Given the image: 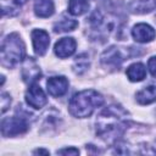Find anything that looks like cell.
I'll use <instances>...</instances> for the list:
<instances>
[{
  "label": "cell",
  "mask_w": 156,
  "mask_h": 156,
  "mask_svg": "<svg viewBox=\"0 0 156 156\" xmlns=\"http://www.w3.org/2000/svg\"><path fill=\"white\" fill-rule=\"evenodd\" d=\"M26 102L30 107L39 110L46 105L48 98H46L44 90L40 88V85H38L37 83H32L26 93Z\"/></svg>",
  "instance_id": "obj_6"
},
{
  "label": "cell",
  "mask_w": 156,
  "mask_h": 156,
  "mask_svg": "<svg viewBox=\"0 0 156 156\" xmlns=\"http://www.w3.org/2000/svg\"><path fill=\"white\" fill-rule=\"evenodd\" d=\"M33 154H45V155H49V151L48 150H43V149H38Z\"/></svg>",
  "instance_id": "obj_22"
},
{
  "label": "cell",
  "mask_w": 156,
  "mask_h": 156,
  "mask_svg": "<svg viewBox=\"0 0 156 156\" xmlns=\"http://www.w3.org/2000/svg\"><path fill=\"white\" fill-rule=\"evenodd\" d=\"M88 67H89V60H88L87 55H84V54H83V55H79V56L76 58L74 65H73L74 72L78 73V74H80V73H83L84 71H87Z\"/></svg>",
  "instance_id": "obj_18"
},
{
  "label": "cell",
  "mask_w": 156,
  "mask_h": 156,
  "mask_svg": "<svg viewBox=\"0 0 156 156\" xmlns=\"http://www.w3.org/2000/svg\"><path fill=\"white\" fill-rule=\"evenodd\" d=\"M28 130V122L22 116H13L4 118L1 122V134L2 136H15L23 134Z\"/></svg>",
  "instance_id": "obj_4"
},
{
  "label": "cell",
  "mask_w": 156,
  "mask_h": 156,
  "mask_svg": "<svg viewBox=\"0 0 156 156\" xmlns=\"http://www.w3.org/2000/svg\"><path fill=\"white\" fill-rule=\"evenodd\" d=\"M132 37L138 43H150L156 38V32L147 23H138L132 29Z\"/></svg>",
  "instance_id": "obj_9"
},
{
  "label": "cell",
  "mask_w": 156,
  "mask_h": 156,
  "mask_svg": "<svg viewBox=\"0 0 156 156\" xmlns=\"http://www.w3.org/2000/svg\"><path fill=\"white\" fill-rule=\"evenodd\" d=\"M24 54H26L24 43L17 33H11L2 40L1 54H0L2 66L7 68L15 67L17 63L24 60Z\"/></svg>",
  "instance_id": "obj_3"
},
{
  "label": "cell",
  "mask_w": 156,
  "mask_h": 156,
  "mask_svg": "<svg viewBox=\"0 0 156 156\" xmlns=\"http://www.w3.org/2000/svg\"><path fill=\"white\" fill-rule=\"evenodd\" d=\"M95 126L96 134L101 139L116 140L126 132L129 126L128 113L121 106L111 105L105 107L99 113Z\"/></svg>",
  "instance_id": "obj_1"
},
{
  "label": "cell",
  "mask_w": 156,
  "mask_h": 156,
  "mask_svg": "<svg viewBox=\"0 0 156 156\" xmlns=\"http://www.w3.org/2000/svg\"><path fill=\"white\" fill-rule=\"evenodd\" d=\"M76 48H77L76 40L68 37V38H62L58 41H56L54 51H55V55L58 56L60 58H66L74 54Z\"/></svg>",
  "instance_id": "obj_11"
},
{
  "label": "cell",
  "mask_w": 156,
  "mask_h": 156,
  "mask_svg": "<svg viewBox=\"0 0 156 156\" xmlns=\"http://www.w3.org/2000/svg\"><path fill=\"white\" fill-rule=\"evenodd\" d=\"M104 98L94 89H85L76 93L68 102L69 113L77 118L89 117L98 107L102 106Z\"/></svg>",
  "instance_id": "obj_2"
},
{
  "label": "cell",
  "mask_w": 156,
  "mask_h": 156,
  "mask_svg": "<svg viewBox=\"0 0 156 156\" xmlns=\"http://www.w3.org/2000/svg\"><path fill=\"white\" fill-rule=\"evenodd\" d=\"M28 0H13V2L16 4V5H23L24 2H27Z\"/></svg>",
  "instance_id": "obj_23"
},
{
  "label": "cell",
  "mask_w": 156,
  "mask_h": 156,
  "mask_svg": "<svg viewBox=\"0 0 156 156\" xmlns=\"http://www.w3.org/2000/svg\"><path fill=\"white\" fill-rule=\"evenodd\" d=\"M57 154H61V155H78L79 154V150L76 149V147H66V149L58 150Z\"/></svg>",
  "instance_id": "obj_21"
},
{
  "label": "cell",
  "mask_w": 156,
  "mask_h": 156,
  "mask_svg": "<svg viewBox=\"0 0 156 156\" xmlns=\"http://www.w3.org/2000/svg\"><path fill=\"white\" fill-rule=\"evenodd\" d=\"M126 74L130 82H141L146 77V67L140 62H135L127 68Z\"/></svg>",
  "instance_id": "obj_13"
},
{
  "label": "cell",
  "mask_w": 156,
  "mask_h": 156,
  "mask_svg": "<svg viewBox=\"0 0 156 156\" xmlns=\"http://www.w3.org/2000/svg\"><path fill=\"white\" fill-rule=\"evenodd\" d=\"M154 5L150 4V0H132L129 4V9L134 13H145L152 10Z\"/></svg>",
  "instance_id": "obj_17"
},
{
  "label": "cell",
  "mask_w": 156,
  "mask_h": 156,
  "mask_svg": "<svg viewBox=\"0 0 156 156\" xmlns=\"http://www.w3.org/2000/svg\"><path fill=\"white\" fill-rule=\"evenodd\" d=\"M155 5H156V0H155Z\"/></svg>",
  "instance_id": "obj_24"
},
{
  "label": "cell",
  "mask_w": 156,
  "mask_h": 156,
  "mask_svg": "<svg viewBox=\"0 0 156 156\" xmlns=\"http://www.w3.org/2000/svg\"><path fill=\"white\" fill-rule=\"evenodd\" d=\"M55 11V5L52 0H37L34 4V13L38 17L46 18L50 17Z\"/></svg>",
  "instance_id": "obj_12"
},
{
  "label": "cell",
  "mask_w": 156,
  "mask_h": 156,
  "mask_svg": "<svg viewBox=\"0 0 156 156\" xmlns=\"http://www.w3.org/2000/svg\"><path fill=\"white\" fill-rule=\"evenodd\" d=\"M136 101L140 105H149L156 101V85H149L141 89L135 95Z\"/></svg>",
  "instance_id": "obj_14"
},
{
  "label": "cell",
  "mask_w": 156,
  "mask_h": 156,
  "mask_svg": "<svg viewBox=\"0 0 156 156\" xmlns=\"http://www.w3.org/2000/svg\"><path fill=\"white\" fill-rule=\"evenodd\" d=\"M78 27V21L68 17H62L54 24V30L56 33H63V32H71Z\"/></svg>",
  "instance_id": "obj_15"
},
{
  "label": "cell",
  "mask_w": 156,
  "mask_h": 156,
  "mask_svg": "<svg viewBox=\"0 0 156 156\" xmlns=\"http://www.w3.org/2000/svg\"><path fill=\"white\" fill-rule=\"evenodd\" d=\"M68 80L66 77L63 76H56V77H51L48 79L46 82V88L48 91L51 96L55 98H60L62 95L66 94V91L68 90Z\"/></svg>",
  "instance_id": "obj_10"
},
{
  "label": "cell",
  "mask_w": 156,
  "mask_h": 156,
  "mask_svg": "<svg viewBox=\"0 0 156 156\" xmlns=\"http://www.w3.org/2000/svg\"><path fill=\"white\" fill-rule=\"evenodd\" d=\"M124 60H126V56L123 55L122 50L119 48H117V46L108 48L101 55V63H102V66L105 68L111 69V71L118 69Z\"/></svg>",
  "instance_id": "obj_5"
},
{
  "label": "cell",
  "mask_w": 156,
  "mask_h": 156,
  "mask_svg": "<svg viewBox=\"0 0 156 156\" xmlns=\"http://www.w3.org/2000/svg\"><path fill=\"white\" fill-rule=\"evenodd\" d=\"M30 35H32V41H33V48L35 54L39 56L45 55L50 45L49 33L45 32L44 29H33Z\"/></svg>",
  "instance_id": "obj_8"
},
{
  "label": "cell",
  "mask_w": 156,
  "mask_h": 156,
  "mask_svg": "<svg viewBox=\"0 0 156 156\" xmlns=\"http://www.w3.org/2000/svg\"><path fill=\"white\" fill-rule=\"evenodd\" d=\"M10 104H11L10 95L6 93H2L1 94V113H5V111L10 107Z\"/></svg>",
  "instance_id": "obj_19"
},
{
  "label": "cell",
  "mask_w": 156,
  "mask_h": 156,
  "mask_svg": "<svg viewBox=\"0 0 156 156\" xmlns=\"http://www.w3.org/2000/svg\"><path fill=\"white\" fill-rule=\"evenodd\" d=\"M147 68L150 71V73L152 74V77L156 78V56H152L149 58L147 61Z\"/></svg>",
  "instance_id": "obj_20"
},
{
  "label": "cell",
  "mask_w": 156,
  "mask_h": 156,
  "mask_svg": "<svg viewBox=\"0 0 156 156\" xmlns=\"http://www.w3.org/2000/svg\"><path fill=\"white\" fill-rule=\"evenodd\" d=\"M89 10L88 0H69L68 1V12L73 16H80Z\"/></svg>",
  "instance_id": "obj_16"
},
{
  "label": "cell",
  "mask_w": 156,
  "mask_h": 156,
  "mask_svg": "<svg viewBox=\"0 0 156 156\" xmlns=\"http://www.w3.org/2000/svg\"><path fill=\"white\" fill-rule=\"evenodd\" d=\"M21 76H22V79H23L26 83H28V84L35 83L38 79H40V77H41V71H40V67H39V65L35 62L34 58H32V57H26V58L23 60Z\"/></svg>",
  "instance_id": "obj_7"
}]
</instances>
